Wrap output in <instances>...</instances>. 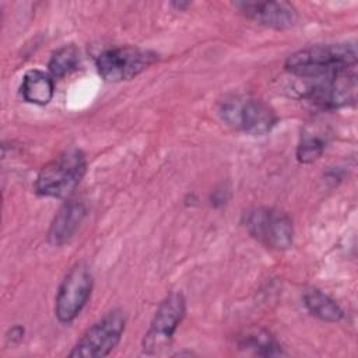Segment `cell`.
I'll list each match as a JSON object with an SVG mask.
<instances>
[{"mask_svg":"<svg viewBox=\"0 0 358 358\" xmlns=\"http://www.w3.org/2000/svg\"><path fill=\"white\" fill-rule=\"evenodd\" d=\"M248 232L267 248L288 249L292 245L294 227L289 215L271 207H255L243 214Z\"/></svg>","mask_w":358,"mask_h":358,"instance_id":"3","label":"cell"},{"mask_svg":"<svg viewBox=\"0 0 358 358\" xmlns=\"http://www.w3.org/2000/svg\"><path fill=\"white\" fill-rule=\"evenodd\" d=\"M236 347L262 357H278L284 354L278 341L267 330L260 327H250L238 334Z\"/></svg>","mask_w":358,"mask_h":358,"instance_id":"12","label":"cell"},{"mask_svg":"<svg viewBox=\"0 0 358 358\" xmlns=\"http://www.w3.org/2000/svg\"><path fill=\"white\" fill-rule=\"evenodd\" d=\"M78 64V52L76 46L66 45L59 48L49 60V71L55 77H63Z\"/></svg>","mask_w":358,"mask_h":358,"instance_id":"16","label":"cell"},{"mask_svg":"<svg viewBox=\"0 0 358 358\" xmlns=\"http://www.w3.org/2000/svg\"><path fill=\"white\" fill-rule=\"evenodd\" d=\"M220 115L229 126L253 136L268 133L277 123L275 112L263 101L232 96L222 101Z\"/></svg>","mask_w":358,"mask_h":358,"instance_id":"5","label":"cell"},{"mask_svg":"<svg viewBox=\"0 0 358 358\" xmlns=\"http://www.w3.org/2000/svg\"><path fill=\"white\" fill-rule=\"evenodd\" d=\"M157 59L158 55L151 50L134 46H119L102 52L96 57V69L103 80L117 83L136 77Z\"/></svg>","mask_w":358,"mask_h":358,"instance_id":"8","label":"cell"},{"mask_svg":"<svg viewBox=\"0 0 358 358\" xmlns=\"http://www.w3.org/2000/svg\"><path fill=\"white\" fill-rule=\"evenodd\" d=\"M92 291V274L84 263H77L64 275L57 295L55 313L62 323L73 322L85 306Z\"/></svg>","mask_w":358,"mask_h":358,"instance_id":"9","label":"cell"},{"mask_svg":"<svg viewBox=\"0 0 358 358\" xmlns=\"http://www.w3.org/2000/svg\"><path fill=\"white\" fill-rule=\"evenodd\" d=\"M357 46L354 42L315 45L292 53L285 69L301 78H317L354 69Z\"/></svg>","mask_w":358,"mask_h":358,"instance_id":"1","label":"cell"},{"mask_svg":"<svg viewBox=\"0 0 358 358\" xmlns=\"http://www.w3.org/2000/svg\"><path fill=\"white\" fill-rule=\"evenodd\" d=\"M327 144V134L317 126H308L301 134L299 145L296 150L298 161L308 164L317 159L324 151Z\"/></svg>","mask_w":358,"mask_h":358,"instance_id":"15","label":"cell"},{"mask_svg":"<svg viewBox=\"0 0 358 358\" xmlns=\"http://www.w3.org/2000/svg\"><path fill=\"white\" fill-rule=\"evenodd\" d=\"M303 303L313 316L326 322H338L344 316L341 308L329 295L316 288H309L303 292Z\"/></svg>","mask_w":358,"mask_h":358,"instance_id":"14","label":"cell"},{"mask_svg":"<svg viewBox=\"0 0 358 358\" xmlns=\"http://www.w3.org/2000/svg\"><path fill=\"white\" fill-rule=\"evenodd\" d=\"M305 83L299 87L303 99L317 106L333 109L354 103L357 99V74L343 71L317 78H302Z\"/></svg>","mask_w":358,"mask_h":358,"instance_id":"4","label":"cell"},{"mask_svg":"<svg viewBox=\"0 0 358 358\" xmlns=\"http://www.w3.org/2000/svg\"><path fill=\"white\" fill-rule=\"evenodd\" d=\"M126 327V316L115 309L106 313L85 330L76 343L69 357L71 358H98L108 355L120 341Z\"/></svg>","mask_w":358,"mask_h":358,"instance_id":"6","label":"cell"},{"mask_svg":"<svg viewBox=\"0 0 358 358\" xmlns=\"http://www.w3.org/2000/svg\"><path fill=\"white\" fill-rule=\"evenodd\" d=\"M85 206L83 201L78 200H69L63 204V207L55 215L50 229L48 234L49 242L55 246H60L69 242L76 231L78 229L80 224L85 217Z\"/></svg>","mask_w":358,"mask_h":358,"instance_id":"11","label":"cell"},{"mask_svg":"<svg viewBox=\"0 0 358 358\" xmlns=\"http://www.w3.org/2000/svg\"><path fill=\"white\" fill-rule=\"evenodd\" d=\"M53 80L41 70L28 71L21 83V94L27 102L46 105L53 96Z\"/></svg>","mask_w":358,"mask_h":358,"instance_id":"13","label":"cell"},{"mask_svg":"<svg viewBox=\"0 0 358 358\" xmlns=\"http://www.w3.org/2000/svg\"><path fill=\"white\" fill-rule=\"evenodd\" d=\"M85 169L84 154L77 148L67 150L41 169L35 180V190L45 197H69L80 185Z\"/></svg>","mask_w":358,"mask_h":358,"instance_id":"2","label":"cell"},{"mask_svg":"<svg viewBox=\"0 0 358 358\" xmlns=\"http://www.w3.org/2000/svg\"><path fill=\"white\" fill-rule=\"evenodd\" d=\"M235 6L248 18L274 29L291 28L298 20L296 8L287 1H241Z\"/></svg>","mask_w":358,"mask_h":358,"instance_id":"10","label":"cell"},{"mask_svg":"<svg viewBox=\"0 0 358 358\" xmlns=\"http://www.w3.org/2000/svg\"><path fill=\"white\" fill-rule=\"evenodd\" d=\"M186 312V301L180 292L169 294L155 310L150 327L143 338V351L147 355L162 354Z\"/></svg>","mask_w":358,"mask_h":358,"instance_id":"7","label":"cell"}]
</instances>
